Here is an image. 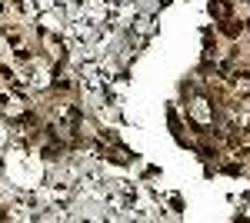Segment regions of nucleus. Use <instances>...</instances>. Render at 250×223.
<instances>
[{
	"label": "nucleus",
	"mask_w": 250,
	"mask_h": 223,
	"mask_svg": "<svg viewBox=\"0 0 250 223\" xmlns=\"http://www.w3.org/2000/svg\"><path fill=\"white\" fill-rule=\"evenodd\" d=\"M40 40H43V50H47V57H50L54 63H60V60H63V40L54 37L50 30H40Z\"/></svg>",
	"instance_id": "nucleus-2"
},
{
	"label": "nucleus",
	"mask_w": 250,
	"mask_h": 223,
	"mask_svg": "<svg viewBox=\"0 0 250 223\" xmlns=\"http://www.w3.org/2000/svg\"><path fill=\"white\" fill-rule=\"evenodd\" d=\"M210 10L217 20H230V3L227 0H210Z\"/></svg>",
	"instance_id": "nucleus-4"
},
{
	"label": "nucleus",
	"mask_w": 250,
	"mask_h": 223,
	"mask_svg": "<svg viewBox=\"0 0 250 223\" xmlns=\"http://www.w3.org/2000/svg\"><path fill=\"white\" fill-rule=\"evenodd\" d=\"M23 110H27L23 97H20L14 87H3V83H0V113H3L7 120H17Z\"/></svg>",
	"instance_id": "nucleus-1"
},
{
	"label": "nucleus",
	"mask_w": 250,
	"mask_h": 223,
	"mask_svg": "<svg viewBox=\"0 0 250 223\" xmlns=\"http://www.w3.org/2000/svg\"><path fill=\"white\" fill-rule=\"evenodd\" d=\"M23 80H27V77H20L17 70L10 67V63H0V83H3V87H14V90H20V83H23Z\"/></svg>",
	"instance_id": "nucleus-3"
}]
</instances>
